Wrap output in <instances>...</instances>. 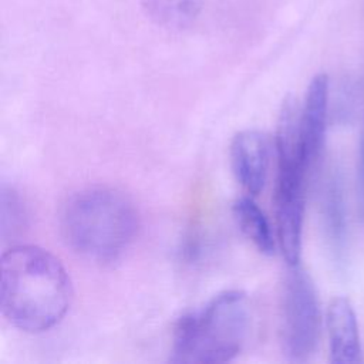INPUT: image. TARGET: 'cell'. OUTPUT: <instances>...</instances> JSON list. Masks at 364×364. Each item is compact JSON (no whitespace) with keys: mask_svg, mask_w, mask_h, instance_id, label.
Listing matches in <instances>:
<instances>
[{"mask_svg":"<svg viewBox=\"0 0 364 364\" xmlns=\"http://www.w3.org/2000/svg\"><path fill=\"white\" fill-rule=\"evenodd\" d=\"M73 283L51 252L36 245H14L0 260V309L3 317L24 333L55 327L70 310Z\"/></svg>","mask_w":364,"mask_h":364,"instance_id":"cell-1","label":"cell"},{"mask_svg":"<svg viewBox=\"0 0 364 364\" xmlns=\"http://www.w3.org/2000/svg\"><path fill=\"white\" fill-rule=\"evenodd\" d=\"M61 235L75 253L111 262L132 243L138 230V213L122 192L92 186L71 195L60 215Z\"/></svg>","mask_w":364,"mask_h":364,"instance_id":"cell-2","label":"cell"},{"mask_svg":"<svg viewBox=\"0 0 364 364\" xmlns=\"http://www.w3.org/2000/svg\"><path fill=\"white\" fill-rule=\"evenodd\" d=\"M246 293L225 290L202 309L179 317L173 328L169 361L222 364L236 358L250 333V309Z\"/></svg>","mask_w":364,"mask_h":364,"instance_id":"cell-3","label":"cell"},{"mask_svg":"<svg viewBox=\"0 0 364 364\" xmlns=\"http://www.w3.org/2000/svg\"><path fill=\"white\" fill-rule=\"evenodd\" d=\"M277 179L274 192L277 242L287 266L299 264L304 218L306 179L310 172L300 141L299 119L283 115L276 131Z\"/></svg>","mask_w":364,"mask_h":364,"instance_id":"cell-4","label":"cell"},{"mask_svg":"<svg viewBox=\"0 0 364 364\" xmlns=\"http://www.w3.org/2000/svg\"><path fill=\"white\" fill-rule=\"evenodd\" d=\"M320 306L310 276L299 264L289 266L280 306V343L284 357L293 363L307 361L320 338Z\"/></svg>","mask_w":364,"mask_h":364,"instance_id":"cell-5","label":"cell"},{"mask_svg":"<svg viewBox=\"0 0 364 364\" xmlns=\"http://www.w3.org/2000/svg\"><path fill=\"white\" fill-rule=\"evenodd\" d=\"M318 216L328 255L338 266L346 263L348 249V212L344 181L337 168L330 169L320 186Z\"/></svg>","mask_w":364,"mask_h":364,"instance_id":"cell-6","label":"cell"},{"mask_svg":"<svg viewBox=\"0 0 364 364\" xmlns=\"http://www.w3.org/2000/svg\"><path fill=\"white\" fill-rule=\"evenodd\" d=\"M270 142L257 129L239 131L230 142V165L236 181L250 195H257L266 183Z\"/></svg>","mask_w":364,"mask_h":364,"instance_id":"cell-7","label":"cell"},{"mask_svg":"<svg viewBox=\"0 0 364 364\" xmlns=\"http://www.w3.org/2000/svg\"><path fill=\"white\" fill-rule=\"evenodd\" d=\"M330 84L324 74H317L309 84L300 108V139L306 164L311 169L317 162L326 135Z\"/></svg>","mask_w":364,"mask_h":364,"instance_id":"cell-8","label":"cell"},{"mask_svg":"<svg viewBox=\"0 0 364 364\" xmlns=\"http://www.w3.org/2000/svg\"><path fill=\"white\" fill-rule=\"evenodd\" d=\"M330 361L353 364L361 360V344L357 317L346 297L331 300L326 316Z\"/></svg>","mask_w":364,"mask_h":364,"instance_id":"cell-9","label":"cell"},{"mask_svg":"<svg viewBox=\"0 0 364 364\" xmlns=\"http://www.w3.org/2000/svg\"><path fill=\"white\" fill-rule=\"evenodd\" d=\"M233 216L242 233L260 253L270 256L276 252L277 239H274L272 225L250 195L240 196L235 200Z\"/></svg>","mask_w":364,"mask_h":364,"instance_id":"cell-10","label":"cell"},{"mask_svg":"<svg viewBox=\"0 0 364 364\" xmlns=\"http://www.w3.org/2000/svg\"><path fill=\"white\" fill-rule=\"evenodd\" d=\"M141 4L155 24L168 30L191 26L202 9V0H141Z\"/></svg>","mask_w":364,"mask_h":364,"instance_id":"cell-11","label":"cell"},{"mask_svg":"<svg viewBox=\"0 0 364 364\" xmlns=\"http://www.w3.org/2000/svg\"><path fill=\"white\" fill-rule=\"evenodd\" d=\"M1 203V237L6 240L7 237H14L23 232L27 226V209L26 205L18 195V192L13 186L1 185L0 193Z\"/></svg>","mask_w":364,"mask_h":364,"instance_id":"cell-12","label":"cell"},{"mask_svg":"<svg viewBox=\"0 0 364 364\" xmlns=\"http://www.w3.org/2000/svg\"><path fill=\"white\" fill-rule=\"evenodd\" d=\"M357 193H358V203L360 210L364 219V122L361 128L360 136V148H358V166H357Z\"/></svg>","mask_w":364,"mask_h":364,"instance_id":"cell-13","label":"cell"}]
</instances>
